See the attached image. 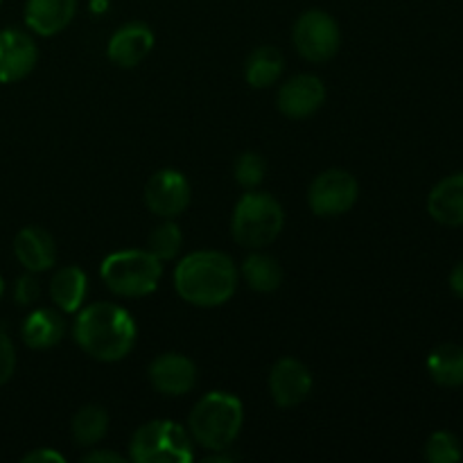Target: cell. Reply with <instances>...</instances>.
<instances>
[{
    "instance_id": "6da1fadb",
    "label": "cell",
    "mask_w": 463,
    "mask_h": 463,
    "mask_svg": "<svg viewBox=\"0 0 463 463\" xmlns=\"http://www.w3.org/2000/svg\"><path fill=\"white\" fill-rule=\"evenodd\" d=\"M72 335L81 351L98 362H120L134 351L138 328L129 312L116 303L98 301L77 312Z\"/></svg>"
},
{
    "instance_id": "7a4b0ae2",
    "label": "cell",
    "mask_w": 463,
    "mask_h": 463,
    "mask_svg": "<svg viewBox=\"0 0 463 463\" xmlns=\"http://www.w3.org/2000/svg\"><path fill=\"white\" fill-rule=\"evenodd\" d=\"M240 271L222 251H194L181 258L175 269V289L194 307H220L238 289Z\"/></svg>"
},
{
    "instance_id": "3957f363",
    "label": "cell",
    "mask_w": 463,
    "mask_h": 463,
    "mask_svg": "<svg viewBox=\"0 0 463 463\" xmlns=\"http://www.w3.org/2000/svg\"><path fill=\"white\" fill-rule=\"evenodd\" d=\"M244 407L229 392H211L194 402L188 416V432L208 452H226L242 432Z\"/></svg>"
},
{
    "instance_id": "277c9868",
    "label": "cell",
    "mask_w": 463,
    "mask_h": 463,
    "mask_svg": "<svg viewBox=\"0 0 463 463\" xmlns=\"http://www.w3.org/2000/svg\"><path fill=\"white\" fill-rule=\"evenodd\" d=\"M285 226V211L276 197L260 190H247L235 203L231 217V235L244 249H265Z\"/></svg>"
},
{
    "instance_id": "5b68a950",
    "label": "cell",
    "mask_w": 463,
    "mask_h": 463,
    "mask_svg": "<svg viewBox=\"0 0 463 463\" xmlns=\"http://www.w3.org/2000/svg\"><path fill=\"white\" fill-rule=\"evenodd\" d=\"M99 276L116 297H149L158 288L163 262L147 249H125L104 258Z\"/></svg>"
},
{
    "instance_id": "8992f818",
    "label": "cell",
    "mask_w": 463,
    "mask_h": 463,
    "mask_svg": "<svg viewBox=\"0 0 463 463\" xmlns=\"http://www.w3.org/2000/svg\"><path fill=\"white\" fill-rule=\"evenodd\" d=\"M194 441L188 428L167 419L140 425L129 441V459L136 463H190Z\"/></svg>"
},
{
    "instance_id": "52a82bcc",
    "label": "cell",
    "mask_w": 463,
    "mask_h": 463,
    "mask_svg": "<svg viewBox=\"0 0 463 463\" xmlns=\"http://www.w3.org/2000/svg\"><path fill=\"white\" fill-rule=\"evenodd\" d=\"M292 41L297 52L306 61L324 63L333 59L342 48V30L328 12L307 9L294 23Z\"/></svg>"
},
{
    "instance_id": "ba28073f",
    "label": "cell",
    "mask_w": 463,
    "mask_h": 463,
    "mask_svg": "<svg viewBox=\"0 0 463 463\" xmlns=\"http://www.w3.org/2000/svg\"><path fill=\"white\" fill-rule=\"evenodd\" d=\"M360 199V184L346 170H326L307 188V206L317 217L346 215Z\"/></svg>"
},
{
    "instance_id": "9c48e42d",
    "label": "cell",
    "mask_w": 463,
    "mask_h": 463,
    "mask_svg": "<svg viewBox=\"0 0 463 463\" xmlns=\"http://www.w3.org/2000/svg\"><path fill=\"white\" fill-rule=\"evenodd\" d=\"M190 199H193V188L184 172L179 170H170V167L158 170L145 184V203L154 215L163 220L179 217L190 206Z\"/></svg>"
},
{
    "instance_id": "30bf717a",
    "label": "cell",
    "mask_w": 463,
    "mask_h": 463,
    "mask_svg": "<svg viewBox=\"0 0 463 463\" xmlns=\"http://www.w3.org/2000/svg\"><path fill=\"white\" fill-rule=\"evenodd\" d=\"M39 48L27 32L7 27L0 32V84H16L34 71Z\"/></svg>"
},
{
    "instance_id": "8fae6325",
    "label": "cell",
    "mask_w": 463,
    "mask_h": 463,
    "mask_svg": "<svg viewBox=\"0 0 463 463\" xmlns=\"http://www.w3.org/2000/svg\"><path fill=\"white\" fill-rule=\"evenodd\" d=\"M312 373L297 357H283L269 373V393L283 410L298 407L312 393Z\"/></svg>"
},
{
    "instance_id": "7c38bea8",
    "label": "cell",
    "mask_w": 463,
    "mask_h": 463,
    "mask_svg": "<svg viewBox=\"0 0 463 463\" xmlns=\"http://www.w3.org/2000/svg\"><path fill=\"white\" fill-rule=\"evenodd\" d=\"M149 383L163 396H185L197 384V364L181 353H163L149 364Z\"/></svg>"
},
{
    "instance_id": "4fadbf2b",
    "label": "cell",
    "mask_w": 463,
    "mask_h": 463,
    "mask_svg": "<svg viewBox=\"0 0 463 463\" xmlns=\"http://www.w3.org/2000/svg\"><path fill=\"white\" fill-rule=\"evenodd\" d=\"M279 111L292 120H303L310 118L324 107L326 102V86L317 75H297L289 77L279 89Z\"/></svg>"
},
{
    "instance_id": "5bb4252c",
    "label": "cell",
    "mask_w": 463,
    "mask_h": 463,
    "mask_svg": "<svg viewBox=\"0 0 463 463\" xmlns=\"http://www.w3.org/2000/svg\"><path fill=\"white\" fill-rule=\"evenodd\" d=\"M154 32L147 23L131 21L118 27L107 43V57L120 68H134L152 52Z\"/></svg>"
},
{
    "instance_id": "9a60e30c",
    "label": "cell",
    "mask_w": 463,
    "mask_h": 463,
    "mask_svg": "<svg viewBox=\"0 0 463 463\" xmlns=\"http://www.w3.org/2000/svg\"><path fill=\"white\" fill-rule=\"evenodd\" d=\"M14 256L32 274L52 269L57 262V244L54 238L41 226H25L14 238Z\"/></svg>"
},
{
    "instance_id": "2e32d148",
    "label": "cell",
    "mask_w": 463,
    "mask_h": 463,
    "mask_svg": "<svg viewBox=\"0 0 463 463\" xmlns=\"http://www.w3.org/2000/svg\"><path fill=\"white\" fill-rule=\"evenodd\" d=\"M77 14V0H27L25 25L39 36H54L66 30Z\"/></svg>"
},
{
    "instance_id": "e0dca14e",
    "label": "cell",
    "mask_w": 463,
    "mask_h": 463,
    "mask_svg": "<svg viewBox=\"0 0 463 463\" xmlns=\"http://www.w3.org/2000/svg\"><path fill=\"white\" fill-rule=\"evenodd\" d=\"M428 213L443 226H463V172L446 176L428 197Z\"/></svg>"
},
{
    "instance_id": "ac0fdd59",
    "label": "cell",
    "mask_w": 463,
    "mask_h": 463,
    "mask_svg": "<svg viewBox=\"0 0 463 463\" xmlns=\"http://www.w3.org/2000/svg\"><path fill=\"white\" fill-rule=\"evenodd\" d=\"M86 294H89V276L81 267L68 265L54 271L50 280V298L63 315H75L84 307Z\"/></svg>"
},
{
    "instance_id": "d6986e66",
    "label": "cell",
    "mask_w": 463,
    "mask_h": 463,
    "mask_svg": "<svg viewBox=\"0 0 463 463\" xmlns=\"http://www.w3.org/2000/svg\"><path fill=\"white\" fill-rule=\"evenodd\" d=\"M66 333V321H63V312L50 310V307H36L27 315L23 321L21 337L27 348L34 351H48V348L57 346Z\"/></svg>"
},
{
    "instance_id": "ffe728a7",
    "label": "cell",
    "mask_w": 463,
    "mask_h": 463,
    "mask_svg": "<svg viewBox=\"0 0 463 463\" xmlns=\"http://www.w3.org/2000/svg\"><path fill=\"white\" fill-rule=\"evenodd\" d=\"M244 283L258 294H269L276 292L283 283V267L269 253H262L260 249L244 258L242 267H240Z\"/></svg>"
},
{
    "instance_id": "44dd1931",
    "label": "cell",
    "mask_w": 463,
    "mask_h": 463,
    "mask_svg": "<svg viewBox=\"0 0 463 463\" xmlns=\"http://www.w3.org/2000/svg\"><path fill=\"white\" fill-rule=\"evenodd\" d=\"M285 71V57L274 45H260L253 50L244 63V80L253 89H267L276 84Z\"/></svg>"
},
{
    "instance_id": "7402d4cb",
    "label": "cell",
    "mask_w": 463,
    "mask_h": 463,
    "mask_svg": "<svg viewBox=\"0 0 463 463\" xmlns=\"http://www.w3.org/2000/svg\"><path fill=\"white\" fill-rule=\"evenodd\" d=\"M428 373L439 387L455 389L463 384V346L441 344L428 357Z\"/></svg>"
},
{
    "instance_id": "603a6c76",
    "label": "cell",
    "mask_w": 463,
    "mask_h": 463,
    "mask_svg": "<svg viewBox=\"0 0 463 463\" xmlns=\"http://www.w3.org/2000/svg\"><path fill=\"white\" fill-rule=\"evenodd\" d=\"M109 414L102 405H84L71 420L72 441L80 448H93L107 437Z\"/></svg>"
},
{
    "instance_id": "cb8c5ba5",
    "label": "cell",
    "mask_w": 463,
    "mask_h": 463,
    "mask_svg": "<svg viewBox=\"0 0 463 463\" xmlns=\"http://www.w3.org/2000/svg\"><path fill=\"white\" fill-rule=\"evenodd\" d=\"M181 247H184V233H181L179 224H175L172 220H165L149 233L147 251L161 262L175 260L181 253Z\"/></svg>"
},
{
    "instance_id": "d4e9b609",
    "label": "cell",
    "mask_w": 463,
    "mask_h": 463,
    "mask_svg": "<svg viewBox=\"0 0 463 463\" xmlns=\"http://www.w3.org/2000/svg\"><path fill=\"white\" fill-rule=\"evenodd\" d=\"M267 175V161L258 152L240 154L233 165V176L244 190H256Z\"/></svg>"
},
{
    "instance_id": "484cf974",
    "label": "cell",
    "mask_w": 463,
    "mask_h": 463,
    "mask_svg": "<svg viewBox=\"0 0 463 463\" xmlns=\"http://www.w3.org/2000/svg\"><path fill=\"white\" fill-rule=\"evenodd\" d=\"M425 459L432 463H457L461 459V443L452 432H434L425 443Z\"/></svg>"
},
{
    "instance_id": "4316f807",
    "label": "cell",
    "mask_w": 463,
    "mask_h": 463,
    "mask_svg": "<svg viewBox=\"0 0 463 463\" xmlns=\"http://www.w3.org/2000/svg\"><path fill=\"white\" fill-rule=\"evenodd\" d=\"M14 371H16V348L9 335L0 330V387L12 380Z\"/></svg>"
},
{
    "instance_id": "83f0119b",
    "label": "cell",
    "mask_w": 463,
    "mask_h": 463,
    "mask_svg": "<svg viewBox=\"0 0 463 463\" xmlns=\"http://www.w3.org/2000/svg\"><path fill=\"white\" fill-rule=\"evenodd\" d=\"M39 294H41L39 280L34 279L32 271H27L25 276H21V279L16 280V285H14V298H16L18 306H32V303L39 298Z\"/></svg>"
},
{
    "instance_id": "f1b7e54d",
    "label": "cell",
    "mask_w": 463,
    "mask_h": 463,
    "mask_svg": "<svg viewBox=\"0 0 463 463\" xmlns=\"http://www.w3.org/2000/svg\"><path fill=\"white\" fill-rule=\"evenodd\" d=\"M63 455H59L57 450H50V448H36V450L27 452L23 457V463H63Z\"/></svg>"
},
{
    "instance_id": "f546056e",
    "label": "cell",
    "mask_w": 463,
    "mask_h": 463,
    "mask_svg": "<svg viewBox=\"0 0 463 463\" xmlns=\"http://www.w3.org/2000/svg\"><path fill=\"white\" fill-rule=\"evenodd\" d=\"M81 461L84 463H125V457L118 455V452H111V450H99L98 446H93V450L86 452V455L81 457Z\"/></svg>"
},
{
    "instance_id": "4dcf8cb0",
    "label": "cell",
    "mask_w": 463,
    "mask_h": 463,
    "mask_svg": "<svg viewBox=\"0 0 463 463\" xmlns=\"http://www.w3.org/2000/svg\"><path fill=\"white\" fill-rule=\"evenodd\" d=\"M450 289L463 301V260L452 269L450 274Z\"/></svg>"
},
{
    "instance_id": "1f68e13d",
    "label": "cell",
    "mask_w": 463,
    "mask_h": 463,
    "mask_svg": "<svg viewBox=\"0 0 463 463\" xmlns=\"http://www.w3.org/2000/svg\"><path fill=\"white\" fill-rule=\"evenodd\" d=\"M3 294H5V280L3 276H0V298H3Z\"/></svg>"
}]
</instances>
